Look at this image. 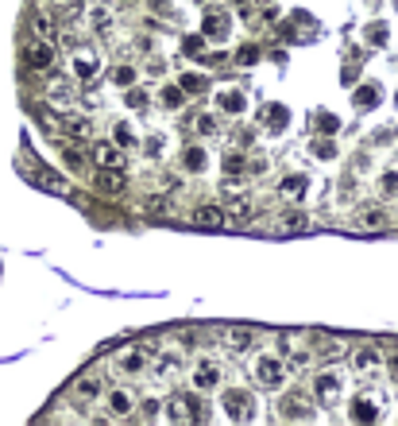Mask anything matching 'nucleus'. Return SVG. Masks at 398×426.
Instances as JSON below:
<instances>
[{
    "label": "nucleus",
    "instance_id": "obj_1",
    "mask_svg": "<svg viewBox=\"0 0 398 426\" xmlns=\"http://www.w3.org/2000/svg\"><path fill=\"white\" fill-rule=\"evenodd\" d=\"M163 415L170 423H201V418H209V403L201 399V392H182V395H170Z\"/></svg>",
    "mask_w": 398,
    "mask_h": 426
},
{
    "label": "nucleus",
    "instance_id": "obj_2",
    "mask_svg": "<svg viewBox=\"0 0 398 426\" xmlns=\"http://www.w3.org/2000/svg\"><path fill=\"white\" fill-rule=\"evenodd\" d=\"M108 372L120 380H140L151 372V360H147V349H140V345H132V349H120L117 357H112V364H108Z\"/></svg>",
    "mask_w": 398,
    "mask_h": 426
},
{
    "label": "nucleus",
    "instance_id": "obj_3",
    "mask_svg": "<svg viewBox=\"0 0 398 426\" xmlns=\"http://www.w3.org/2000/svg\"><path fill=\"white\" fill-rule=\"evenodd\" d=\"M251 376L259 388H282L286 384V357L282 353H259L251 364Z\"/></svg>",
    "mask_w": 398,
    "mask_h": 426
},
{
    "label": "nucleus",
    "instance_id": "obj_4",
    "mask_svg": "<svg viewBox=\"0 0 398 426\" xmlns=\"http://www.w3.org/2000/svg\"><path fill=\"white\" fill-rule=\"evenodd\" d=\"M20 55H24V66L35 70V74L54 70V59H59V55H54V43H47V39H27Z\"/></svg>",
    "mask_w": 398,
    "mask_h": 426
},
{
    "label": "nucleus",
    "instance_id": "obj_5",
    "mask_svg": "<svg viewBox=\"0 0 398 426\" xmlns=\"http://www.w3.org/2000/svg\"><path fill=\"white\" fill-rule=\"evenodd\" d=\"M221 399H224V411H228V418H236V423L256 415V399H251L248 388H224Z\"/></svg>",
    "mask_w": 398,
    "mask_h": 426
},
{
    "label": "nucleus",
    "instance_id": "obj_6",
    "mask_svg": "<svg viewBox=\"0 0 398 426\" xmlns=\"http://www.w3.org/2000/svg\"><path fill=\"white\" fill-rule=\"evenodd\" d=\"M221 376H224V368L216 360L201 357L190 372V384H193V392H213V388H221Z\"/></svg>",
    "mask_w": 398,
    "mask_h": 426
},
{
    "label": "nucleus",
    "instance_id": "obj_7",
    "mask_svg": "<svg viewBox=\"0 0 398 426\" xmlns=\"http://www.w3.org/2000/svg\"><path fill=\"white\" fill-rule=\"evenodd\" d=\"M314 395H317L321 403H337L340 395H344V376H340V372H332V368L317 372V380H314Z\"/></svg>",
    "mask_w": 398,
    "mask_h": 426
},
{
    "label": "nucleus",
    "instance_id": "obj_8",
    "mask_svg": "<svg viewBox=\"0 0 398 426\" xmlns=\"http://www.w3.org/2000/svg\"><path fill=\"white\" fill-rule=\"evenodd\" d=\"M379 364H383V357H379L375 345H360V349H352V372H356V376L371 380L375 372H379Z\"/></svg>",
    "mask_w": 398,
    "mask_h": 426
},
{
    "label": "nucleus",
    "instance_id": "obj_9",
    "mask_svg": "<svg viewBox=\"0 0 398 426\" xmlns=\"http://www.w3.org/2000/svg\"><path fill=\"white\" fill-rule=\"evenodd\" d=\"M216 341H221L228 353H248L251 345H256V329H248V326H228V329H221V334H216Z\"/></svg>",
    "mask_w": 398,
    "mask_h": 426
},
{
    "label": "nucleus",
    "instance_id": "obj_10",
    "mask_svg": "<svg viewBox=\"0 0 398 426\" xmlns=\"http://www.w3.org/2000/svg\"><path fill=\"white\" fill-rule=\"evenodd\" d=\"M228 12L224 8H205V16H201V35L205 39H213V43H221V39H228Z\"/></svg>",
    "mask_w": 398,
    "mask_h": 426
},
{
    "label": "nucleus",
    "instance_id": "obj_11",
    "mask_svg": "<svg viewBox=\"0 0 398 426\" xmlns=\"http://www.w3.org/2000/svg\"><path fill=\"white\" fill-rule=\"evenodd\" d=\"M70 66H74V74L82 78V82H93V78L101 74V55L93 47H78L74 59H70Z\"/></svg>",
    "mask_w": 398,
    "mask_h": 426
},
{
    "label": "nucleus",
    "instance_id": "obj_12",
    "mask_svg": "<svg viewBox=\"0 0 398 426\" xmlns=\"http://www.w3.org/2000/svg\"><path fill=\"white\" fill-rule=\"evenodd\" d=\"M101 376L97 372H85V376H78L74 380V388H70V395H74V403H82V407H89V403H97L101 399Z\"/></svg>",
    "mask_w": 398,
    "mask_h": 426
},
{
    "label": "nucleus",
    "instance_id": "obj_13",
    "mask_svg": "<svg viewBox=\"0 0 398 426\" xmlns=\"http://www.w3.org/2000/svg\"><path fill=\"white\" fill-rule=\"evenodd\" d=\"M216 109L228 113V117H244V109H248V93L236 90V85H228V90H216Z\"/></svg>",
    "mask_w": 398,
    "mask_h": 426
},
{
    "label": "nucleus",
    "instance_id": "obj_14",
    "mask_svg": "<svg viewBox=\"0 0 398 426\" xmlns=\"http://www.w3.org/2000/svg\"><path fill=\"white\" fill-rule=\"evenodd\" d=\"M348 415H352V423H379L383 407H379V399H375V395H356V399H352V407H348Z\"/></svg>",
    "mask_w": 398,
    "mask_h": 426
},
{
    "label": "nucleus",
    "instance_id": "obj_15",
    "mask_svg": "<svg viewBox=\"0 0 398 426\" xmlns=\"http://www.w3.org/2000/svg\"><path fill=\"white\" fill-rule=\"evenodd\" d=\"M105 403H108V418H128L135 411V399L128 388H112V392H105Z\"/></svg>",
    "mask_w": 398,
    "mask_h": 426
},
{
    "label": "nucleus",
    "instance_id": "obj_16",
    "mask_svg": "<svg viewBox=\"0 0 398 426\" xmlns=\"http://www.w3.org/2000/svg\"><path fill=\"white\" fill-rule=\"evenodd\" d=\"M259 125H263L271 136H282V132H286V125H290V109H286V105H263Z\"/></svg>",
    "mask_w": 398,
    "mask_h": 426
},
{
    "label": "nucleus",
    "instance_id": "obj_17",
    "mask_svg": "<svg viewBox=\"0 0 398 426\" xmlns=\"http://www.w3.org/2000/svg\"><path fill=\"white\" fill-rule=\"evenodd\" d=\"M279 353L290 357L294 364H306L309 360V345H306V337H298V334H279Z\"/></svg>",
    "mask_w": 398,
    "mask_h": 426
},
{
    "label": "nucleus",
    "instance_id": "obj_18",
    "mask_svg": "<svg viewBox=\"0 0 398 426\" xmlns=\"http://www.w3.org/2000/svg\"><path fill=\"white\" fill-rule=\"evenodd\" d=\"M93 159H97V167H112V171H120V167H124V148H117V143L101 140V143H93Z\"/></svg>",
    "mask_w": 398,
    "mask_h": 426
},
{
    "label": "nucleus",
    "instance_id": "obj_19",
    "mask_svg": "<svg viewBox=\"0 0 398 426\" xmlns=\"http://www.w3.org/2000/svg\"><path fill=\"white\" fill-rule=\"evenodd\" d=\"M387 209L383 206H360L356 213V229H367V233H379V229H387Z\"/></svg>",
    "mask_w": 398,
    "mask_h": 426
},
{
    "label": "nucleus",
    "instance_id": "obj_20",
    "mask_svg": "<svg viewBox=\"0 0 398 426\" xmlns=\"http://www.w3.org/2000/svg\"><path fill=\"white\" fill-rule=\"evenodd\" d=\"M59 125H62V136H70V140H85L93 132L89 117H82V113H62Z\"/></svg>",
    "mask_w": 398,
    "mask_h": 426
},
{
    "label": "nucleus",
    "instance_id": "obj_21",
    "mask_svg": "<svg viewBox=\"0 0 398 426\" xmlns=\"http://www.w3.org/2000/svg\"><path fill=\"white\" fill-rule=\"evenodd\" d=\"M93 186H97L101 194H108V198H112V194H124L128 178L120 175V171H112V167H101V175L93 178Z\"/></svg>",
    "mask_w": 398,
    "mask_h": 426
},
{
    "label": "nucleus",
    "instance_id": "obj_22",
    "mask_svg": "<svg viewBox=\"0 0 398 426\" xmlns=\"http://www.w3.org/2000/svg\"><path fill=\"white\" fill-rule=\"evenodd\" d=\"M309 225V218H306V213H302V209H282V213H279V221H274V233H282V236H286V233H302V229H306Z\"/></svg>",
    "mask_w": 398,
    "mask_h": 426
},
{
    "label": "nucleus",
    "instance_id": "obj_23",
    "mask_svg": "<svg viewBox=\"0 0 398 426\" xmlns=\"http://www.w3.org/2000/svg\"><path fill=\"white\" fill-rule=\"evenodd\" d=\"M309 411H314V407H309V399H302L298 392L282 395V399H279V415L282 418H309Z\"/></svg>",
    "mask_w": 398,
    "mask_h": 426
},
{
    "label": "nucleus",
    "instance_id": "obj_24",
    "mask_svg": "<svg viewBox=\"0 0 398 426\" xmlns=\"http://www.w3.org/2000/svg\"><path fill=\"white\" fill-rule=\"evenodd\" d=\"M31 35L35 39H47V43H59V24H54V20L47 16V12H35L31 16Z\"/></svg>",
    "mask_w": 398,
    "mask_h": 426
},
{
    "label": "nucleus",
    "instance_id": "obj_25",
    "mask_svg": "<svg viewBox=\"0 0 398 426\" xmlns=\"http://www.w3.org/2000/svg\"><path fill=\"white\" fill-rule=\"evenodd\" d=\"M193 225H201V229H221V225H224V209H221V206H198V209H193Z\"/></svg>",
    "mask_w": 398,
    "mask_h": 426
},
{
    "label": "nucleus",
    "instance_id": "obj_26",
    "mask_svg": "<svg viewBox=\"0 0 398 426\" xmlns=\"http://www.w3.org/2000/svg\"><path fill=\"white\" fill-rule=\"evenodd\" d=\"M205 167H209V151H205V148H186V151H182V171H190V175H201Z\"/></svg>",
    "mask_w": 398,
    "mask_h": 426
},
{
    "label": "nucleus",
    "instance_id": "obj_27",
    "mask_svg": "<svg viewBox=\"0 0 398 426\" xmlns=\"http://www.w3.org/2000/svg\"><path fill=\"white\" fill-rule=\"evenodd\" d=\"M306 186H309V178L294 171V175H286L279 183V194H282V198H302V194H306Z\"/></svg>",
    "mask_w": 398,
    "mask_h": 426
},
{
    "label": "nucleus",
    "instance_id": "obj_28",
    "mask_svg": "<svg viewBox=\"0 0 398 426\" xmlns=\"http://www.w3.org/2000/svg\"><path fill=\"white\" fill-rule=\"evenodd\" d=\"M178 368H182V353H163V357L155 360V376L159 380H170Z\"/></svg>",
    "mask_w": 398,
    "mask_h": 426
},
{
    "label": "nucleus",
    "instance_id": "obj_29",
    "mask_svg": "<svg viewBox=\"0 0 398 426\" xmlns=\"http://www.w3.org/2000/svg\"><path fill=\"white\" fill-rule=\"evenodd\" d=\"M47 97L54 101V105H70V101H74V85H70L66 78H54V82L47 85Z\"/></svg>",
    "mask_w": 398,
    "mask_h": 426
},
{
    "label": "nucleus",
    "instance_id": "obj_30",
    "mask_svg": "<svg viewBox=\"0 0 398 426\" xmlns=\"http://www.w3.org/2000/svg\"><path fill=\"white\" fill-rule=\"evenodd\" d=\"M352 101H356L360 109H375V105L383 101V93H379V85H375V82H364V85L356 90V97H352Z\"/></svg>",
    "mask_w": 398,
    "mask_h": 426
},
{
    "label": "nucleus",
    "instance_id": "obj_31",
    "mask_svg": "<svg viewBox=\"0 0 398 426\" xmlns=\"http://www.w3.org/2000/svg\"><path fill=\"white\" fill-rule=\"evenodd\" d=\"M178 85L186 90V97H193V93H205L209 90V78L205 74H190V70H186V74H178Z\"/></svg>",
    "mask_w": 398,
    "mask_h": 426
},
{
    "label": "nucleus",
    "instance_id": "obj_32",
    "mask_svg": "<svg viewBox=\"0 0 398 426\" xmlns=\"http://www.w3.org/2000/svg\"><path fill=\"white\" fill-rule=\"evenodd\" d=\"M85 20H89V27H93V31H97V35H105L108 27H112V12H108L105 4H97V8H89V16H85Z\"/></svg>",
    "mask_w": 398,
    "mask_h": 426
},
{
    "label": "nucleus",
    "instance_id": "obj_33",
    "mask_svg": "<svg viewBox=\"0 0 398 426\" xmlns=\"http://www.w3.org/2000/svg\"><path fill=\"white\" fill-rule=\"evenodd\" d=\"M62 163H66L74 175H82V171H85V155L78 151V143H62Z\"/></svg>",
    "mask_w": 398,
    "mask_h": 426
},
{
    "label": "nucleus",
    "instance_id": "obj_34",
    "mask_svg": "<svg viewBox=\"0 0 398 426\" xmlns=\"http://www.w3.org/2000/svg\"><path fill=\"white\" fill-rule=\"evenodd\" d=\"M108 78H112V85H124V90H128V85H135L140 70H135V66H128V62H120V66H112V74H108Z\"/></svg>",
    "mask_w": 398,
    "mask_h": 426
},
{
    "label": "nucleus",
    "instance_id": "obj_35",
    "mask_svg": "<svg viewBox=\"0 0 398 426\" xmlns=\"http://www.w3.org/2000/svg\"><path fill=\"white\" fill-rule=\"evenodd\" d=\"M35 183L47 186V190H54V194H66L70 190V186L62 183V175H50V171H35Z\"/></svg>",
    "mask_w": 398,
    "mask_h": 426
},
{
    "label": "nucleus",
    "instance_id": "obj_36",
    "mask_svg": "<svg viewBox=\"0 0 398 426\" xmlns=\"http://www.w3.org/2000/svg\"><path fill=\"white\" fill-rule=\"evenodd\" d=\"M143 213H151V218H163V213H170V201H166L163 194H151V198H143Z\"/></svg>",
    "mask_w": 398,
    "mask_h": 426
},
{
    "label": "nucleus",
    "instance_id": "obj_37",
    "mask_svg": "<svg viewBox=\"0 0 398 426\" xmlns=\"http://www.w3.org/2000/svg\"><path fill=\"white\" fill-rule=\"evenodd\" d=\"M182 101H186V90H182V85H163V105H166V109H182Z\"/></svg>",
    "mask_w": 398,
    "mask_h": 426
},
{
    "label": "nucleus",
    "instance_id": "obj_38",
    "mask_svg": "<svg viewBox=\"0 0 398 426\" xmlns=\"http://www.w3.org/2000/svg\"><path fill=\"white\" fill-rule=\"evenodd\" d=\"M182 50L190 55V59L205 62V55H209V50H205V35H190V39H182Z\"/></svg>",
    "mask_w": 398,
    "mask_h": 426
},
{
    "label": "nucleus",
    "instance_id": "obj_39",
    "mask_svg": "<svg viewBox=\"0 0 398 426\" xmlns=\"http://www.w3.org/2000/svg\"><path fill=\"white\" fill-rule=\"evenodd\" d=\"M193 132L198 136H216V117H209V113H193Z\"/></svg>",
    "mask_w": 398,
    "mask_h": 426
},
{
    "label": "nucleus",
    "instance_id": "obj_40",
    "mask_svg": "<svg viewBox=\"0 0 398 426\" xmlns=\"http://www.w3.org/2000/svg\"><path fill=\"white\" fill-rule=\"evenodd\" d=\"M112 140H117L120 148H135V132H132V125H124V120H120V125H112Z\"/></svg>",
    "mask_w": 398,
    "mask_h": 426
},
{
    "label": "nucleus",
    "instance_id": "obj_41",
    "mask_svg": "<svg viewBox=\"0 0 398 426\" xmlns=\"http://www.w3.org/2000/svg\"><path fill=\"white\" fill-rule=\"evenodd\" d=\"M236 62H240V66H256V62H259V47H251V43H244V47L236 50Z\"/></svg>",
    "mask_w": 398,
    "mask_h": 426
},
{
    "label": "nucleus",
    "instance_id": "obj_42",
    "mask_svg": "<svg viewBox=\"0 0 398 426\" xmlns=\"http://www.w3.org/2000/svg\"><path fill=\"white\" fill-rule=\"evenodd\" d=\"M244 167H248V163H244V155H236V151H228V155H224V171H228V175H244Z\"/></svg>",
    "mask_w": 398,
    "mask_h": 426
},
{
    "label": "nucleus",
    "instance_id": "obj_43",
    "mask_svg": "<svg viewBox=\"0 0 398 426\" xmlns=\"http://www.w3.org/2000/svg\"><path fill=\"white\" fill-rule=\"evenodd\" d=\"M379 190L387 194V198H390V194H398V171H383V178H379Z\"/></svg>",
    "mask_w": 398,
    "mask_h": 426
},
{
    "label": "nucleus",
    "instance_id": "obj_44",
    "mask_svg": "<svg viewBox=\"0 0 398 426\" xmlns=\"http://www.w3.org/2000/svg\"><path fill=\"white\" fill-rule=\"evenodd\" d=\"M140 411H143V418H155V415H163V403H159L155 395H143Z\"/></svg>",
    "mask_w": 398,
    "mask_h": 426
},
{
    "label": "nucleus",
    "instance_id": "obj_45",
    "mask_svg": "<svg viewBox=\"0 0 398 426\" xmlns=\"http://www.w3.org/2000/svg\"><path fill=\"white\" fill-rule=\"evenodd\" d=\"M317 128H321L325 136H332V132H337V128H340V120L332 117V113H317Z\"/></svg>",
    "mask_w": 398,
    "mask_h": 426
},
{
    "label": "nucleus",
    "instance_id": "obj_46",
    "mask_svg": "<svg viewBox=\"0 0 398 426\" xmlns=\"http://www.w3.org/2000/svg\"><path fill=\"white\" fill-rule=\"evenodd\" d=\"M344 349H348L344 341H321V357H325V360H337Z\"/></svg>",
    "mask_w": 398,
    "mask_h": 426
},
{
    "label": "nucleus",
    "instance_id": "obj_47",
    "mask_svg": "<svg viewBox=\"0 0 398 426\" xmlns=\"http://www.w3.org/2000/svg\"><path fill=\"white\" fill-rule=\"evenodd\" d=\"M147 105V93L135 90V85H128V109H143Z\"/></svg>",
    "mask_w": 398,
    "mask_h": 426
},
{
    "label": "nucleus",
    "instance_id": "obj_48",
    "mask_svg": "<svg viewBox=\"0 0 398 426\" xmlns=\"http://www.w3.org/2000/svg\"><path fill=\"white\" fill-rule=\"evenodd\" d=\"M314 155L317 159H332V155H337V143H332V140H317L314 143Z\"/></svg>",
    "mask_w": 398,
    "mask_h": 426
},
{
    "label": "nucleus",
    "instance_id": "obj_49",
    "mask_svg": "<svg viewBox=\"0 0 398 426\" xmlns=\"http://www.w3.org/2000/svg\"><path fill=\"white\" fill-rule=\"evenodd\" d=\"M367 43H387V27L371 24V27H367Z\"/></svg>",
    "mask_w": 398,
    "mask_h": 426
},
{
    "label": "nucleus",
    "instance_id": "obj_50",
    "mask_svg": "<svg viewBox=\"0 0 398 426\" xmlns=\"http://www.w3.org/2000/svg\"><path fill=\"white\" fill-rule=\"evenodd\" d=\"M143 151H147L151 159H159V155H163V136H151V140H147V148H143Z\"/></svg>",
    "mask_w": 398,
    "mask_h": 426
},
{
    "label": "nucleus",
    "instance_id": "obj_51",
    "mask_svg": "<svg viewBox=\"0 0 398 426\" xmlns=\"http://www.w3.org/2000/svg\"><path fill=\"white\" fill-rule=\"evenodd\" d=\"M387 372H390V376H395V384H398V353H395V357L387 360Z\"/></svg>",
    "mask_w": 398,
    "mask_h": 426
},
{
    "label": "nucleus",
    "instance_id": "obj_52",
    "mask_svg": "<svg viewBox=\"0 0 398 426\" xmlns=\"http://www.w3.org/2000/svg\"><path fill=\"white\" fill-rule=\"evenodd\" d=\"M151 8H155V12H166V0H151Z\"/></svg>",
    "mask_w": 398,
    "mask_h": 426
},
{
    "label": "nucleus",
    "instance_id": "obj_53",
    "mask_svg": "<svg viewBox=\"0 0 398 426\" xmlns=\"http://www.w3.org/2000/svg\"><path fill=\"white\" fill-rule=\"evenodd\" d=\"M228 4H236V8H248L251 0H228Z\"/></svg>",
    "mask_w": 398,
    "mask_h": 426
},
{
    "label": "nucleus",
    "instance_id": "obj_54",
    "mask_svg": "<svg viewBox=\"0 0 398 426\" xmlns=\"http://www.w3.org/2000/svg\"><path fill=\"white\" fill-rule=\"evenodd\" d=\"M54 4H66V8H74V4H78V0H54Z\"/></svg>",
    "mask_w": 398,
    "mask_h": 426
},
{
    "label": "nucleus",
    "instance_id": "obj_55",
    "mask_svg": "<svg viewBox=\"0 0 398 426\" xmlns=\"http://www.w3.org/2000/svg\"><path fill=\"white\" fill-rule=\"evenodd\" d=\"M124 4H135V0H124Z\"/></svg>",
    "mask_w": 398,
    "mask_h": 426
}]
</instances>
